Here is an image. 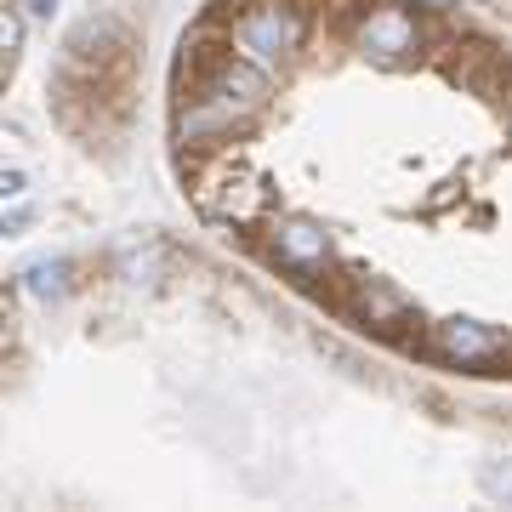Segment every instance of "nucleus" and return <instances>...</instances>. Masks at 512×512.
I'll list each match as a JSON object with an SVG mask.
<instances>
[{"label":"nucleus","mask_w":512,"mask_h":512,"mask_svg":"<svg viewBox=\"0 0 512 512\" xmlns=\"http://www.w3.org/2000/svg\"><path fill=\"white\" fill-rule=\"evenodd\" d=\"M268 92H274V80H268L262 63H251V57H222L217 69H205L194 80V97L177 114V143H211V137L239 131L251 114H262Z\"/></svg>","instance_id":"1"},{"label":"nucleus","mask_w":512,"mask_h":512,"mask_svg":"<svg viewBox=\"0 0 512 512\" xmlns=\"http://www.w3.org/2000/svg\"><path fill=\"white\" fill-rule=\"evenodd\" d=\"M234 40L251 63L268 69V63H285L291 52L308 46V18L296 12L291 0H256V6H245L234 18Z\"/></svg>","instance_id":"2"},{"label":"nucleus","mask_w":512,"mask_h":512,"mask_svg":"<svg viewBox=\"0 0 512 512\" xmlns=\"http://www.w3.org/2000/svg\"><path fill=\"white\" fill-rule=\"evenodd\" d=\"M427 348L450 365H495L507 353V336L495 325H478V319H444V325H433Z\"/></svg>","instance_id":"3"},{"label":"nucleus","mask_w":512,"mask_h":512,"mask_svg":"<svg viewBox=\"0 0 512 512\" xmlns=\"http://www.w3.org/2000/svg\"><path fill=\"white\" fill-rule=\"evenodd\" d=\"M359 46H365L376 63H410L416 46H421L416 12H404V6H376V12L359 23Z\"/></svg>","instance_id":"4"},{"label":"nucleus","mask_w":512,"mask_h":512,"mask_svg":"<svg viewBox=\"0 0 512 512\" xmlns=\"http://www.w3.org/2000/svg\"><path fill=\"white\" fill-rule=\"evenodd\" d=\"M268 251H274V262L291 268V274H319L330 262V234L313 217H279Z\"/></svg>","instance_id":"5"},{"label":"nucleus","mask_w":512,"mask_h":512,"mask_svg":"<svg viewBox=\"0 0 512 512\" xmlns=\"http://www.w3.org/2000/svg\"><path fill=\"white\" fill-rule=\"evenodd\" d=\"M274 205V188L262 183V177H217L211 188H200V211L217 222H256L262 211Z\"/></svg>","instance_id":"6"},{"label":"nucleus","mask_w":512,"mask_h":512,"mask_svg":"<svg viewBox=\"0 0 512 512\" xmlns=\"http://www.w3.org/2000/svg\"><path fill=\"white\" fill-rule=\"evenodd\" d=\"M404 308H410V296L393 291V285H376V279H365V285L353 291V302H348V313L359 319V325H393Z\"/></svg>","instance_id":"7"},{"label":"nucleus","mask_w":512,"mask_h":512,"mask_svg":"<svg viewBox=\"0 0 512 512\" xmlns=\"http://www.w3.org/2000/svg\"><path fill=\"white\" fill-rule=\"evenodd\" d=\"M23 285H29L35 296H63V291H69V262H63V256L29 262V268H23Z\"/></svg>","instance_id":"8"},{"label":"nucleus","mask_w":512,"mask_h":512,"mask_svg":"<svg viewBox=\"0 0 512 512\" xmlns=\"http://www.w3.org/2000/svg\"><path fill=\"white\" fill-rule=\"evenodd\" d=\"M478 484H484V495H495V501H507L512 507V461H484Z\"/></svg>","instance_id":"9"},{"label":"nucleus","mask_w":512,"mask_h":512,"mask_svg":"<svg viewBox=\"0 0 512 512\" xmlns=\"http://www.w3.org/2000/svg\"><path fill=\"white\" fill-rule=\"evenodd\" d=\"M23 29H29V23H23V12H18V6H6V63H18Z\"/></svg>","instance_id":"10"},{"label":"nucleus","mask_w":512,"mask_h":512,"mask_svg":"<svg viewBox=\"0 0 512 512\" xmlns=\"http://www.w3.org/2000/svg\"><path fill=\"white\" fill-rule=\"evenodd\" d=\"M0 194H6V200H23V194H29V177H23L18 165H12V171L0 177Z\"/></svg>","instance_id":"11"},{"label":"nucleus","mask_w":512,"mask_h":512,"mask_svg":"<svg viewBox=\"0 0 512 512\" xmlns=\"http://www.w3.org/2000/svg\"><path fill=\"white\" fill-rule=\"evenodd\" d=\"M29 222H35V205H12V211H6V234H23Z\"/></svg>","instance_id":"12"},{"label":"nucleus","mask_w":512,"mask_h":512,"mask_svg":"<svg viewBox=\"0 0 512 512\" xmlns=\"http://www.w3.org/2000/svg\"><path fill=\"white\" fill-rule=\"evenodd\" d=\"M23 6H29V18H35V23H52L63 0H23Z\"/></svg>","instance_id":"13"}]
</instances>
